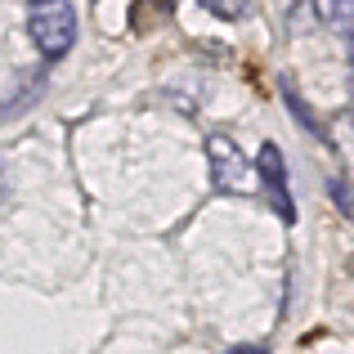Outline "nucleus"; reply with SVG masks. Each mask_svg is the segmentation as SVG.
Wrapping results in <instances>:
<instances>
[{"instance_id":"6e6552de","label":"nucleus","mask_w":354,"mask_h":354,"mask_svg":"<svg viewBox=\"0 0 354 354\" xmlns=\"http://www.w3.org/2000/svg\"><path fill=\"white\" fill-rule=\"evenodd\" d=\"M229 354H265V350H256V346H238V350H229Z\"/></svg>"},{"instance_id":"f03ea898","label":"nucleus","mask_w":354,"mask_h":354,"mask_svg":"<svg viewBox=\"0 0 354 354\" xmlns=\"http://www.w3.org/2000/svg\"><path fill=\"white\" fill-rule=\"evenodd\" d=\"M207 162H211V184H216V193H251L256 162H247L242 148L229 135H207Z\"/></svg>"},{"instance_id":"7ed1b4c3","label":"nucleus","mask_w":354,"mask_h":354,"mask_svg":"<svg viewBox=\"0 0 354 354\" xmlns=\"http://www.w3.org/2000/svg\"><path fill=\"white\" fill-rule=\"evenodd\" d=\"M256 171H260V180H265L269 202L278 207V216L292 225V220H296V202H292V189H287V162H283V148H278V144H260V153H256Z\"/></svg>"},{"instance_id":"0eeeda50","label":"nucleus","mask_w":354,"mask_h":354,"mask_svg":"<svg viewBox=\"0 0 354 354\" xmlns=\"http://www.w3.org/2000/svg\"><path fill=\"white\" fill-rule=\"evenodd\" d=\"M9 193V175H5V162H0V198Z\"/></svg>"},{"instance_id":"f257e3e1","label":"nucleus","mask_w":354,"mask_h":354,"mask_svg":"<svg viewBox=\"0 0 354 354\" xmlns=\"http://www.w3.org/2000/svg\"><path fill=\"white\" fill-rule=\"evenodd\" d=\"M27 32L45 59H63L77 41V9L72 0H32L27 5Z\"/></svg>"},{"instance_id":"20e7f679","label":"nucleus","mask_w":354,"mask_h":354,"mask_svg":"<svg viewBox=\"0 0 354 354\" xmlns=\"http://www.w3.org/2000/svg\"><path fill=\"white\" fill-rule=\"evenodd\" d=\"M314 14H319L332 32L354 36V0H314Z\"/></svg>"},{"instance_id":"423d86ee","label":"nucleus","mask_w":354,"mask_h":354,"mask_svg":"<svg viewBox=\"0 0 354 354\" xmlns=\"http://www.w3.org/2000/svg\"><path fill=\"white\" fill-rule=\"evenodd\" d=\"M207 9H216V14H229V18H234V14H247L251 0H207Z\"/></svg>"},{"instance_id":"39448f33","label":"nucleus","mask_w":354,"mask_h":354,"mask_svg":"<svg viewBox=\"0 0 354 354\" xmlns=\"http://www.w3.org/2000/svg\"><path fill=\"white\" fill-rule=\"evenodd\" d=\"M332 202L354 220V180H332Z\"/></svg>"},{"instance_id":"1a4fd4ad","label":"nucleus","mask_w":354,"mask_h":354,"mask_svg":"<svg viewBox=\"0 0 354 354\" xmlns=\"http://www.w3.org/2000/svg\"><path fill=\"white\" fill-rule=\"evenodd\" d=\"M350 68H354V36H350Z\"/></svg>"}]
</instances>
